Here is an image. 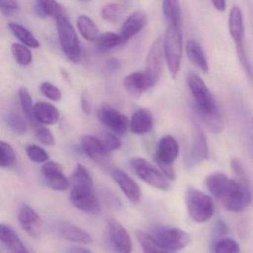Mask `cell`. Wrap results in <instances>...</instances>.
I'll return each mask as SVG.
<instances>
[{
    "label": "cell",
    "mask_w": 253,
    "mask_h": 253,
    "mask_svg": "<svg viewBox=\"0 0 253 253\" xmlns=\"http://www.w3.org/2000/svg\"><path fill=\"white\" fill-rule=\"evenodd\" d=\"M109 173L128 201L133 204L139 203L141 198V189L139 185L126 171L121 169L112 167L109 169Z\"/></svg>",
    "instance_id": "13"
},
{
    "label": "cell",
    "mask_w": 253,
    "mask_h": 253,
    "mask_svg": "<svg viewBox=\"0 0 253 253\" xmlns=\"http://www.w3.org/2000/svg\"><path fill=\"white\" fill-rule=\"evenodd\" d=\"M149 235L161 247L172 252L186 248L192 241L190 235L186 231L168 225H153Z\"/></svg>",
    "instance_id": "5"
},
{
    "label": "cell",
    "mask_w": 253,
    "mask_h": 253,
    "mask_svg": "<svg viewBox=\"0 0 253 253\" xmlns=\"http://www.w3.org/2000/svg\"><path fill=\"white\" fill-rule=\"evenodd\" d=\"M69 198L74 207L81 211L94 214L100 212V203L94 186L72 185Z\"/></svg>",
    "instance_id": "8"
},
{
    "label": "cell",
    "mask_w": 253,
    "mask_h": 253,
    "mask_svg": "<svg viewBox=\"0 0 253 253\" xmlns=\"http://www.w3.org/2000/svg\"><path fill=\"white\" fill-rule=\"evenodd\" d=\"M67 253H92V252L85 247L73 246L68 249Z\"/></svg>",
    "instance_id": "49"
},
{
    "label": "cell",
    "mask_w": 253,
    "mask_h": 253,
    "mask_svg": "<svg viewBox=\"0 0 253 253\" xmlns=\"http://www.w3.org/2000/svg\"><path fill=\"white\" fill-rule=\"evenodd\" d=\"M105 201L106 202L109 203L110 207H113V208L119 209L121 208V201H119L118 198L115 196V195L112 194L106 193V196H105Z\"/></svg>",
    "instance_id": "48"
},
{
    "label": "cell",
    "mask_w": 253,
    "mask_h": 253,
    "mask_svg": "<svg viewBox=\"0 0 253 253\" xmlns=\"http://www.w3.org/2000/svg\"><path fill=\"white\" fill-rule=\"evenodd\" d=\"M211 2L214 8L217 11H220V12H223L226 9V3L223 0H221V1L215 0V1H211Z\"/></svg>",
    "instance_id": "51"
},
{
    "label": "cell",
    "mask_w": 253,
    "mask_h": 253,
    "mask_svg": "<svg viewBox=\"0 0 253 253\" xmlns=\"http://www.w3.org/2000/svg\"><path fill=\"white\" fill-rule=\"evenodd\" d=\"M34 132L37 139L45 146H53L55 143L54 134L49 128L42 124L34 126Z\"/></svg>",
    "instance_id": "40"
},
{
    "label": "cell",
    "mask_w": 253,
    "mask_h": 253,
    "mask_svg": "<svg viewBox=\"0 0 253 253\" xmlns=\"http://www.w3.org/2000/svg\"><path fill=\"white\" fill-rule=\"evenodd\" d=\"M14 253H29V251H28L27 249L26 248V247H21V248L19 249L17 252H15Z\"/></svg>",
    "instance_id": "52"
},
{
    "label": "cell",
    "mask_w": 253,
    "mask_h": 253,
    "mask_svg": "<svg viewBox=\"0 0 253 253\" xmlns=\"http://www.w3.org/2000/svg\"><path fill=\"white\" fill-rule=\"evenodd\" d=\"M0 10L5 17H11L20 10V4L13 0H2L0 2Z\"/></svg>",
    "instance_id": "45"
},
{
    "label": "cell",
    "mask_w": 253,
    "mask_h": 253,
    "mask_svg": "<svg viewBox=\"0 0 253 253\" xmlns=\"http://www.w3.org/2000/svg\"><path fill=\"white\" fill-rule=\"evenodd\" d=\"M11 52L17 63L22 66H27L32 62V52L23 44L13 43L11 45Z\"/></svg>",
    "instance_id": "34"
},
{
    "label": "cell",
    "mask_w": 253,
    "mask_h": 253,
    "mask_svg": "<svg viewBox=\"0 0 253 253\" xmlns=\"http://www.w3.org/2000/svg\"><path fill=\"white\" fill-rule=\"evenodd\" d=\"M95 42L97 48L101 51H109L125 43L121 35L113 32H106L99 35Z\"/></svg>",
    "instance_id": "30"
},
{
    "label": "cell",
    "mask_w": 253,
    "mask_h": 253,
    "mask_svg": "<svg viewBox=\"0 0 253 253\" xmlns=\"http://www.w3.org/2000/svg\"><path fill=\"white\" fill-rule=\"evenodd\" d=\"M8 27L13 35L18 39L23 45H27L31 48H38L40 47V42L36 39L33 34L28 30L26 27L17 23H8Z\"/></svg>",
    "instance_id": "29"
},
{
    "label": "cell",
    "mask_w": 253,
    "mask_h": 253,
    "mask_svg": "<svg viewBox=\"0 0 253 253\" xmlns=\"http://www.w3.org/2000/svg\"><path fill=\"white\" fill-rule=\"evenodd\" d=\"M230 165L232 171L236 175L237 180L241 183L252 187L251 182H250V178H249V176L247 175L245 168H244V165L240 161V160L235 158H232L231 160Z\"/></svg>",
    "instance_id": "43"
},
{
    "label": "cell",
    "mask_w": 253,
    "mask_h": 253,
    "mask_svg": "<svg viewBox=\"0 0 253 253\" xmlns=\"http://www.w3.org/2000/svg\"><path fill=\"white\" fill-rule=\"evenodd\" d=\"M163 14L167 26L180 27L181 9L177 0H165L162 3Z\"/></svg>",
    "instance_id": "25"
},
{
    "label": "cell",
    "mask_w": 253,
    "mask_h": 253,
    "mask_svg": "<svg viewBox=\"0 0 253 253\" xmlns=\"http://www.w3.org/2000/svg\"><path fill=\"white\" fill-rule=\"evenodd\" d=\"M164 57L171 78H176L183 55V36L180 27L167 26L164 38Z\"/></svg>",
    "instance_id": "4"
},
{
    "label": "cell",
    "mask_w": 253,
    "mask_h": 253,
    "mask_svg": "<svg viewBox=\"0 0 253 253\" xmlns=\"http://www.w3.org/2000/svg\"><path fill=\"white\" fill-rule=\"evenodd\" d=\"M42 173L47 186L56 191L66 190L69 187V180L63 174V169L58 163L49 161L42 167Z\"/></svg>",
    "instance_id": "18"
},
{
    "label": "cell",
    "mask_w": 253,
    "mask_h": 253,
    "mask_svg": "<svg viewBox=\"0 0 253 253\" xmlns=\"http://www.w3.org/2000/svg\"><path fill=\"white\" fill-rule=\"evenodd\" d=\"M209 192L222 207L231 212H241L251 204L253 189L238 180L230 179L223 172H214L204 179Z\"/></svg>",
    "instance_id": "1"
},
{
    "label": "cell",
    "mask_w": 253,
    "mask_h": 253,
    "mask_svg": "<svg viewBox=\"0 0 253 253\" xmlns=\"http://www.w3.org/2000/svg\"><path fill=\"white\" fill-rule=\"evenodd\" d=\"M81 144L85 155L94 162L102 164L106 161L109 153L98 137L85 134L81 138Z\"/></svg>",
    "instance_id": "21"
},
{
    "label": "cell",
    "mask_w": 253,
    "mask_h": 253,
    "mask_svg": "<svg viewBox=\"0 0 253 253\" xmlns=\"http://www.w3.org/2000/svg\"><path fill=\"white\" fill-rule=\"evenodd\" d=\"M19 98H20V105H21L23 113L26 115L29 122L33 124L34 126L38 124L35 121V115H34L35 105L32 102V96L26 87H21L19 90Z\"/></svg>",
    "instance_id": "32"
},
{
    "label": "cell",
    "mask_w": 253,
    "mask_h": 253,
    "mask_svg": "<svg viewBox=\"0 0 253 253\" xmlns=\"http://www.w3.org/2000/svg\"><path fill=\"white\" fill-rule=\"evenodd\" d=\"M154 126L153 115L147 109H140L134 112L130 121V130L136 134H143L152 131Z\"/></svg>",
    "instance_id": "23"
},
{
    "label": "cell",
    "mask_w": 253,
    "mask_h": 253,
    "mask_svg": "<svg viewBox=\"0 0 253 253\" xmlns=\"http://www.w3.org/2000/svg\"><path fill=\"white\" fill-rule=\"evenodd\" d=\"M185 202L189 215L197 223L208 221L214 215L215 211L214 200L194 186L186 188Z\"/></svg>",
    "instance_id": "3"
},
{
    "label": "cell",
    "mask_w": 253,
    "mask_h": 253,
    "mask_svg": "<svg viewBox=\"0 0 253 253\" xmlns=\"http://www.w3.org/2000/svg\"><path fill=\"white\" fill-rule=\"evenodd\" d=\"M164 39L160 36L152 42L150 49L148 52L146 61V75L149 77L154 84L161 79L164 69Z\"/></svg>",
    "instance_id": "11"
},
{
    "label": "cell",
    "mask_w": 253,
    "mask_h": 253,
    "mask_svg": "<svg viewBox=\"0 0 253 253\" xmlns=\"http://www.w3.org/2000/svg\"><path fill=\"white\" fill-rule=\"evenodd\" d=\"M5 122L11 130L16 134L23 135L27 132L28 126L26 121L17 112H11L7 114L5 117Z\"/></svg>",
    "instance_id": "33"
},
{
    "label": "cell",
    "mask_w": 253,
    "mask_h": 253,
    "mask_svg": "<svg viewBox=\"0 0 253 253\" xmlns=\"http://www.w3.org/2000/svg\"><path fill=\"white\" fill-rule=\"evenodd\" d=\"M148 17L144 11H134L126 19L123 25L121 33L120 35L124 39V42H126L128 40L141 32L147 24Z\"/></svg>",
    "instance_id": "20"
},
{
    "label": "cell",
    "mask_w": 253,
    "mask_h": 253,
    "mask_svg": "<svg viewBox=\"0 0 253 253\" xmlns=\"http://www.w3.org/2000/svg\"><path fill=\"white\" fill-rule=\"evenodd\" d=\"M192 124L195 132L186 159V166L189 169L200 165L210 158L208 143L204 131L197 123L194 122Z\"/></svg>",
    "instance_id": "9"
},
{
    "label": "cell",
    "mask_w": 253,
    "mask_h": 253,
    "mask_svg": "<svg viewBox=\"0 0 253 253\" xmlns=\"http://www.w3.org/2000/svg\"><path fill=\"white\" fill-rule=\"evenodd\" d=\"M17 217L22 228L31 238L35 240L40 238L42 221L39 214L32 207L26 204H22L19 208Z\"/></svg>",
    "instance_id": "16"
},
{
    "label": "cell",
    "mask_w": 253,
    "mask_h": 253,
    "mask_svg": "<svg viewBox=\"0 0 253 253\" xmlns=\"http://www.w3.org/2000/svg\"><path fill=\"white\" fill-rule=\"evenodd\" d=\"M137 235L143 253H175L161 247L149 234L138 232Z\"/></svg>",
    "instance_id": "31"
},
{
    "label": "cell",
    "mask_w": 253,
    "mask_h": 253,
    "mask_svg": "<svg viewBox=\"0 0 253 253\" xmlns=\"http://www.w3.org/2000/svg\"><path fill=\"white\" fill-rule=\"evenodd\" d=\"M0 238L2 244L11 253H15L18 249L24 246L17 232L6 223H2L0 226Z\"/></svg>",
    "instance_id": "26"
},
{
    "label": "cell",
    "mask_w": 253,
    "mask_h": 253,
    "mask_svg": "<svg viewBox=\"0 0 253 253\" xmlns=\"http://www.w3.org/2000/svg\"><path fill=\"white\" fill-rule=\"evenodd\" d=\"M26 152L28 158L35 163L45 162L49 158V155L45 149L35 144H28L26 146Z\"/></svg>",
    "instance_id": "41"
},
{
    "label": "cell",
    "mask_w": 253,
    "mask_h": 253,
    "mask_svg": "<svg viewBox=\"0 0 253 253\" xmlns=\"http://www.w3.org/2000/svg\"><path fill=\"white\" fill-rule=\"evenodd\" d=\"M187 84L195 101L197 115L210 131L220 134L224 123L211 91L199 75L190 72L187 75Z\"/></svg>",
    "instance_id": "2"
},
{
    "label": "cell",
    "mask_w": 253,
    "mask_h": 253,
    "mask_svg": "<svg viewBox=\"0 0 253 253\" xmlns=\"http://www.w3.org/2000/svg\"><path fill=\"white\" fill-rule=\"evenodd\" d=\"M34 115L36 122L44 126L54 125L60 119L58 109L51 103L45 101H39L35 103Z\"/></svg>",
    "instance_id": "22"
},
{
    "label": "cell",
    "mask_w": 253,
    "mask_h": 253,
    "mask_svg": "<svg viewBox=\"0 0 253 253\" xmlns=\"http://www.w3.org/2000/svg\"><path fill=\"white\" fill-rule=\"evenodd\" d=\"M106 70L109 72H115L121 67V62L118 59L111 58L106 61Z\"/></svg>",
    "instance_id": "47"
},
{
    "label": "cell",
    "mask_w": 253,
    "mask_h": 253,
    "mask_svg": "<svg viewBox=\"0 0 253 253\" xmlns=\"http://www.w3.org/2000/svg\"><path fill=\"white\" fill-rule=\"evenodd\" d=\"M130 166L137 177L149 186L161 190H168L171 187L169 180L147 160L142 158H132L130 161Z\"/></svg>",
    "instance_id": "7"
},
{
    "label": "cell",
    "mask_w": 253,
    "mask_h": 253,
    "mask_svg": "<svg viewBox=\"0 0 253 253\" xmlns=\"http://www.w3.org/2000/svg\"><path fill=\"white\" fill-rule=\"evenodd\" d=\"M108 239L116 253H131L133 244L128 231L116 219L107 220Z\"/></svg>",
    "instance_id": "10"
},
{
    "label": "cell",
    "mask_w": 253,
    "mask_h": 253,
    "mask_svg": "<svg viewBox=\"0 0 253 253\" xmlns=\"http://www.w3.org/2000/svg\"><path fill=\"white\" fill-rule=\"evenodd\" d=\"M124 85L130 94L140 96L152 88L155 84L146 72H136L126 77Z\"/></svg>",
    "instance_id": "19"
},
{
    "label": "cell",
    "mask_w": 253,
    "mask_h": 253,
    "mask_svg": "<svg viewBox=\"0 0 253 253\" xmlns=\"http://www.w3.org/2000/svg\"><path fill=\"white\" fill-rule=\"evenodd\" d=\"M229 32L231 38L234 41L236 47L237 57H246L247 55L244 45V17L241 8L238 6H234L231 8L229 15Z\"/></svg>",
    "instance_id": "12"
},
{
    "label": "cell",
    "mask_w": 253,
    "mask_h": 253,
    "mask_svg": "<svg viewBox=\"0 0 253 253\" xmlns=\"http://www.w3.org/2000/svg\"><path fill=\"white\" fill-rule=\"evenodd\" d=\"M59 41L63 52L70 61L79 63L81 59V48L79 39L71 22L66 16L56 20Z\"/></svg>",
    "instance_id": "6"
},
{
    "label": "cell",
    "mask_w": 253,
    "mask_h": 253,
    "mask_svg": "<svg viewBox=\"0 0 253 253\" xmlns=\"http://www.w3.org/2000/svg\"><path fill=\"white\" fill-rule=\"evenodd\" d=\"M98 138L100 139L102 144L103 145L108 153H110V152H114L121 148V140L112 133L103 131Z\"/></svg>",
    "instance_id": "42"
},
{
    "label": "cell",
    "mask_w": 253,
    "mask_h": 253,
    "mask_svg": "<svg viewBox=\"0 0 253 253\" xmlns=\"http://www.w3.org/2000/svg\"><path fill=\"white\" fill-rule=\"evenodd\" d=\"M53 230L57 236L66 241L84 244L92 242V238L88 232L69 222H57L53 226Z\"/></svg>",
    "instance_id": "17"
},
{
    "label": "cell",
    "mask_w": 253,
    "mask_h": 253,
    "mask_svg": "<svg viewBox=\"0 0 253 253\" xmlns=\"http://www.w3.org/2000/svg\"><path fill=\"white\" fill-rule=\"evenodd\" d=\"M98 118L104 125L117 134H125L130 124L128 118L125 115L107 104L100 107Z\"/></svg>",
    "instance_id": "14"
},
{
    "label": "cell",
    "mask_w": 253,
    "mask_h": 253,
    "mask_svg": "<svg viewBox=\"0 0 253 253\" xmlns=\"http://www.w3.org/2000/svg\"><path fill=\"white\" fill-rule=\"evenodd\" d=\"M179 145L174 137L169 134L161 137L155 153V161L158 167L173 166L179 155Z\"/></svg>",
    "instance_id": "15"
},
{
    "label": "cell",
    "mask_w": 253,
    "mask_h": 253,
    "mask_svg": "<svg viewBox=\"0 0 253 253\" xmlns=\"http://www.w3.org/2000/svg\"><path fill=\"white\" fill-rule=\"evenodd\" d=\"M72 184L94 186L93 179L89 171L82 164H78L75 167L72 174Z\"/></svg>",
    "instance_id": "36"
},
{
    "label": "cell",
    "mask_w": 253,
    "mask_h": 253,
    "mask_svg": "<svg viewBox=\"0 0 253 253\" xmlns=\"http://www.w3.org/2000/svg\"><path fill=\"white\" fill-rule=\"evenodd\" d=\"M81 107H82L83 112L86 115H89L91 113V107H90L89 103H88V98L85 96H82L81 99Z\"/></svg>",
    "instance_id": "50"
},
{
    "label": "cell",
    "mask_w": 253,
    "mask_h": 253,
    "mask_svg": "<svg viewBox=\"0 0 253 253\" xmlns=\"http://www.w3.org/2000/svg\"><path fill=\"white\" fill-rule=\"evenodd\" d=\"M186 51L189 60L204 73H207L210 70L205 53L200 43L195 40L190 39L187 41L186 45Z\"/></svg>",
    "instance_id": "24"
},
{
    "label": "cell",
    "mask_w": 253,
    "mask_h": 253,
    "mask_svg": "<svg viewBox=\"0 0 253 253\" xmlns=\"http://www.w3.org/2000/svg\"><path fill=\"white\" fill-rule=\"evenodd\" d=\"M36 11L41 17L60 18L64 15V9L59 2L54 0H39L36 2Z\"/></svg>",
    "instance_id": "28"
},
{
    "label": "cell",
    "mask_w": 253,
    "mask_h": 253,
    "mask_svg": "<svg viewBox=\"0 0 253 253\" xmlns=\"http://www.w3.org/2000/svg\"><path fill=\"white\" fill-rule=\"evenodd\" d=\"M242 113L246 138L249 149L253 156V115L251 111L247 109H244Z\"/></svg>",
    "instance_id": "39"
},
{
    "label": "cell",
    "mask_w": 253,
    "mask_h": 253,
    "mask_svg": "<svg viewBox=\"0 0 253 253\" xmlns=\"http://www.w3.org/2000/svg\"><path fill=\"white\" fill-rule=\"evenodd\" d=\"M213 253H240L239 244L230 238H223L214 243L212 247Z\"/></svg>",
    "instance_id": "37"
},
{
    "label": "cell",
    "mask_w": 253,
    "mask_h": 253,
    "mask_svg": "<svg viewBox=\"0 0 253 253\" xmlns=\"http://www.w3.org/2000/svg\"><path fill=\"white\" fill-rule=\"evenodd\" d=\"M17 157L12 146L5 141L0 142V166L9 168L16 164Z\"/></svg>",
    "instance_id": "35"
},
{
    "label": "cell",
    "mask_w": 253,
    "mask_h": 253,
    "mask_svg": "<svg viewBox=\"0 0 253 253\" xmlns=\"http://www.w3.org/2000/svg\"><path fill=\"white\" fill-rule=\"evenodd\" d=\"M41 91L45 97L52 101H59L61 100V91L58 87L56 86L51 83H42L41 85Z\"/></svg>",
    "instance_id": "44"
},
{
    "label": "cell",
    "mask_w": 253,
    "mask_h": 253,
    "mask_svg": "<svg viewBox=\"0 0 253 253\" xmlns=\"http://www.w3.org/2000/svg\"><path fill=\"white\" fill-rule=\"evenodd\" d=\"M227 232L228 229L226 223L222 220H217L214 228V235L215 238H217V241L223 238V236L227 234Z\"/></svg>",
    "instance_id": "46"
},
{
    "label": "cell",
    "mask_w": 253,
    "mask_h": 253,
    "mask_svg": "<svg viewBox=\"0 0 253 253\" xmlns=\"http://www.w3.org/2000/svg\"><path fill=\"white\" fill-rule=\"evenodd\" d=\"M78 30L83 37L90 42L97 41L99 37V29L96 23L88 16L80 15L77 20Z\"/></svg>",
    "instance_id": "27"
},
{
    "label": "cell",
    "mask_w": 253,
    "mask_h": 253,
    "mask_svg": "<svg viewBox=\"0 0 253 253\" xmlns=\"http://www.w3.org/2000/svg\"><path fill=\"white\" fill-rule=\"evenodd\" d=\"M122 14V8L119 4L115 2L107 3L101 10V16L103 20L111 23H115L118 21Z\"/></svg>",
    "instance_id": "38"
}]
</instances>
